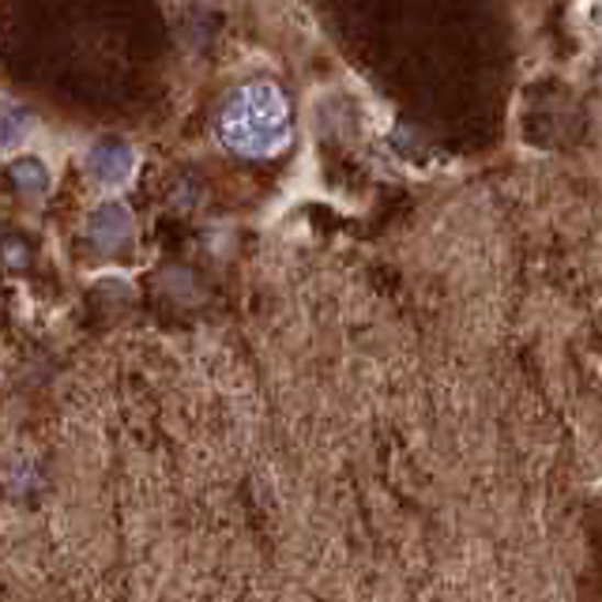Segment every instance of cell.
<instances>
[{"label": "cell", "instance_id": "3", "mask_svg": "<svg viewBox=\"0 0 602 602\" xmlns=\"http://www.w3.org/2000/svg\"><path fill=\"white\" fill-rule=\"evenodd\" d=\"M87 234H91V237H94V245H102V249H113V245L129 242V234H132L129 211L121 208V203H110V208H102L99 215L91 219Z\"/></svg>", "mask_w": 602, "mask_h": 602}, {"label": "cell", "instance_id": "2", "mask_svg": "<svg viewBox=\"0 0 602 602\" xmlns=\"http://www.w3.org/2000/svg\"><path fill=\"white\" fill-rule=\"evenodd\" d=\"M87 170L99 177L102 185H121L129 181L132 174V150L125 144H118V140H105L91 150V158H87Z\"/></svg>", "mask_w": 602, "mask_h": 602}, {"label": "cell", "instance_id": "1", "mask_svg": "<svg viewBox=\"0 0 602 602\" xmlns=\"http://www.w3.org/2000/svg\"><path fill=\"white\" fill-rule=\"evenodd\" d=\"M287 102L271 83L242 87L219 118V140L245 158H268L287 144Z\"/></svg>", "mask_w": 602, "mask_h": 602}]
</instances>
